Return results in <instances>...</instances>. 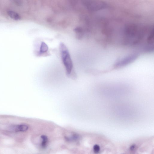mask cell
Here are the masks:
<instances>
[{
	"label": "cell",
	"instance_id": "obj_9",
	"mask_svg": "<svg viewBox=\"0 0 154 154\" xmlns=\"http://www.w3.org/2000/svg\"><path fill=\"white\" fill-rule=\"evenodd\" d=\"M136 149V146L135 144H133L131 146L130 148V150L132 151H134Z\"/></svg>",
	"mask_w": 154,
	"mask_h": 154
},
{
	"label": "cell",
	"instance_id": "obj_7",
	"mask_svg": "<svg viewBox=\"0 0 154 154\" xmlns=\"http://www.w3.org/2000/svg\"><path fill=\"white\" fill-rule=\"evenodd\" d=\"M100 150V147L98 145L95 144L94 146L93 150L95 153H98L99 152Z\"/></svg>",
	"mask_w": 154,
	"mask_h": 154
},
{
	"label": "cell",
	"instance_id": "obj_4",
	"mask_svg": "<svg viewBox=\"0 0 154 154\" xmlns=\"http://www.w3.org/2000/svg\"><path fill=\"white\" fill-rule=\"evenodd\" d=\"M8 15L14 20L18 21L21 19V17L17 12L12 10H9L7 12Z\"/></svg>",
	"mask_w": 154,
	"mask_h": 154
},
{
	"label": "cell",
	"instance_id": "obj_5",
	"mask_svg": "<svg viewBox=\"0 0 154 154\" xmlns=\"http://www.w3.org/2000/svg\"><path fill=\"white\" fill-rule=\"evenodd\" d=\"M48 50L47 45L44 42L42 43L40 49V54H44L46 53Z\"/></svg>",
	"mask_w": 154,
	"mask_h": 154
},
{
	"label": "cell",
	"instance_id": "obj_6",
	"mask_svg": "<svg viewBox=\"0 0 154 154\" xmlns=\"http://www.w3.org/2000/svg\"><path fill=\"white\" fill-rule=\"evenodd\" d=\"M41 138L42 140L41 144V147L45 149L46 147L48 144V138L45 135L42 136Z\"/></svg>",
	"mask_w": 154,
	"mask_h": 154
},
{
	"label": "cell",
	"instance_id": "obj_2",
	"mask_svg": "<svg viewBox=\"0 0 154 154\" xmlns=\"http://www.w3.org/2000/svg\"><path fill=\"white\" fill-rule=\"evenodd\" d=\"M28 129V126L25 124L12 125L9 128L10 131L15 132H24L27 131Z\"/></svg>",
	"mask_w": 154,
	"mask_h": 154
},
{
	"label": "cell",
	"instance_id": "obj_1",
	"mask_svg": "<svg viewBox=\"0 0 154 154\" xmlns=\"http://www.w3.org/2000/svg\"><path fill=\"white\" fill-rule=\"evenodd\" d=\"M60 49L62 60L68 74L71 73L73 68V63L69 51L66 45L63 43L60 45Z\"/></svg>",
	"mask_w": 154,
	"mask_h": 154
},
{
	"label": "cell",
	"instance_id": "obj_8",
	"mask_svg": "<svg viewBox=\"0 0 154 154\" xmlns=\"http://www.w3.org/2000/svg\"><path fill=\"white\" fill-rule=\"evenodd\" d=\"M13 1L18 6H20L22 4V1Z\"/></svg>",
	"mask_w": 154,
	"mask_h": 154
},
{
	"label": "cell",
	"instance_id": "obj_3",
	"mask_svg": "<svg viewBox=\"0 0 154 154\" xmlns=\"http://www.w3.org/2000/svg\"><path fill=\"white\" fill-rule=\"evenodd\" d=\"M65 138L68 142H76L79 141L81 139V137L78 134L73 133L69 136H65Z\"/></svg>",
	"mask_w": 154,
	"mask_h": 154
}]
</instances>
